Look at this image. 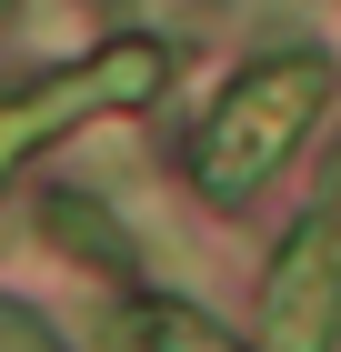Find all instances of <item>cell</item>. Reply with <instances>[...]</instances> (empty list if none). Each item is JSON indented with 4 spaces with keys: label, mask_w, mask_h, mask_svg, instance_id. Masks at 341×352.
Listing matches in <instances>:
<instances>
[{
    "label": "cell",
    "mask_w": 341,
    "mask_h": 352,
    "mask_svg": "<svg viewBox=\"0 0 341 352\" xmlns=\"http://www.w3.org/2000/svg\"><path fill=\"white\" fill-rule=\"evenodd\" d=\"M341 342V221L311 212L261 282V352H331Z\"/></svg>",
    "instance_id": "3957f363"
},
{
    "label": "cell",
    "mask_w": 341,
    "mask_h": 352,
    "mask_svg": "<svg viewBox=\"0 0 341 352\" xmlns=\"http://www.w3.org/2000/svg\"><path fill=\"white\" fill-rule=\"evenodd\" d=\"M331 221H341V201H331Z\"/></svg>",
    "instance_id": "52a82bcc"
},
{
    "label": "cell",
    "mask_w": 341,
    "mask_h": 352,
    "mask_svg": "<svg viewBox=\"0 0 341 352\" xmlns=\"http://www.w3.org/2000/svg\"><path fill=\"white\" fill-rule=\"evenodd\" d=\"M141 342L151 352H241V342H221L201 312H181V302H141Z\"/></svg>",
    "instance_id": "5b68a950"
},
{
    "label": "cell",
    "mask_w": 341,
    "mask_h": 352,
    "mask_svg": "<svg viewBox=\"0 0 341 352\" xmlns=\"http://www.w3.org/2000/svg\"><path fill=\"white\" fill-rule=\"evenodd\" d=\"M321 101H331V71H321L311 51H281V60H251L221 101H211V121L191 131V182L211 191V201H241V191H261L271 171L291 162V141L321 121Z\"/></svg>",
    "instance_id": "6da1fadb"
},
{
    "label": "cell",
    "mask_w": 341,
    "mask_h": 352,
    "mask_svg": "<svg viewBox=\"0 0 341 352\" xmlns=\"http://www.w3.org/2000/svg\"><path fill=\"white\" fill-rule=\"evenodd\" d=\"M161 71H171V51H161V41H110V51H91L80 71H51V81H30L21 101H0V162L40 151L51 131L91 121V111L151 101V91H161Z\"/></svg>",
    "instance_id": "7a4b0ae2"
},
{
    "label": "cell",
    "mask_w": 341,
    "mask_h": 352,
    "mask_svg": "<svg viewBox=\"0 0 341 352\" xmlns=\"http://www.w3.org/2000/svg\"><path fill=\"white\" fill-rule=\"evenodd\" d=\"M0 352H51V332L30 322V312H10V302H0Z\"/></svg>",
    "instance_id": "8992f818"
},
{
    "label": "cell",
    "mask_w": 341,
    "mask_h": 352,
    "mask_svg": "<svg viewBox=\"0 0 341 352\" xmlns=\"http://www.w3.org/2000/svg\"><path fill=\"white\" fill-rule=\"evenodd\" d=\"M40 221H51V242H60V252H91L101 272H131V232H121L101 201H51Z\"/></svg>",
    "instance_id": "277c9868"
}]
</instances>
